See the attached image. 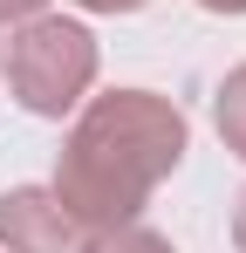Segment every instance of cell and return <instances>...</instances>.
<instances>
[{"label":"cell","mask_w":246,"mask_h":253,"mask_svg":"<svg viewBox=\"0 0 246 253\" xmlns=\"http://www.w3.org/2000/svg\"><path fill=\"white\" fill-rule=\"evenodd\" d=\"M192 151L185 110L158 89H110V96H82L76 124L55 151V199L76 212L89 233L123 226L151 206L171 171Z\"/></svg>","instance_id":"obj_1"},{"label":"cell","mask_w":246,"mask_h":253,"mask_svg":"<svg viewBox=\"0 0 246 253\" xmlns=\"http://www.w3.org/2000/svg\"><path fill=\"white\" fill-rule=\"evenodd\" d=\"M96 69H103L96 35L82 21H62V14L21 21V35L0 55V76H7L14 103L28 117H69V110H82V96L96 89Z\"/></svg>","instance_id":"obj_2"},{"label":"cell","mask_w":246,"mask_h":253,"mask_svg":"<svg viewBox=\"0 0 246 253\" xmlns=\"http://www.w3.org/2000/svg\"><path fill=\"white\" fill-rule=\"evenodd\" d=\"M89 226L55 199V185H14L0 192V247L7 253H89Z\"/></svg>","instance_id":"obj_3"},{"label":"cell","mask_w":246,"mask_h":253,"mask_svg":"<svg viewBox=\"0 0 246 253\" xmlns=\"http://www.w3.org/2000/svg\"><path fill=\"white\" fill-rule=\"evenodd\" d=\"M212 124H219V137H226V151L246 158V62L226 69V83H219V96H212Z\"/></svg>","instance_id":"obj_4"},{"label":"cell","mask_w":246,"mask_h":253,"mask_svg":"<svg viewBox=\"0 0 246 253\" xmlns=\"http://www.w3.org/2000/svg\"><path fill=\"white\" fill-rule=\"evenodd\" d=\"M89 253H178L164 233H151L144 219H123V226H103L96 240H89Z\"/></svg>","instance_id":"obj_5"},{"label":"cell","mask_w":246,"mask_h":253,"mask_svg":"<svg viewBox=\"0 0 246 253\" xmlns=\"http://www.w3.org/2000/svg\"><path fill=\"white\" fill-rule=\"evenodd\" d=\"M35 14H48V0H0V28H7V21L21 28V21H35Z\"/></svg>","instance_id":"obj_6"},{"label":"cell","mask_w":246,"mask_h":253,"mask_svg":"<svg viewBox=\"0 0 246 253\" xmlns=\"http://www.w3.org/2000/svg\"><path fill=\"white\" fill-rule=\"evenodd\" d=\"M76 7H89V14H137V7H151V0H76Z\"/></svg>","instance_id":"obj_7"},{"label":"cell","mask_w":246,"mask_h":253,"mask_svg":"<svg viewBox=\"0 0 246 253\" xmlns=\"http://www.w3.org/2000/svg\"><path fill=\"white\" fill-rule=\"evenodd\" d=\"M233 247L246 253V192H240V199H233Z\"/></svg>","instance_id":"obj_8"},{"label":"cell","mask_w":246,"mask_h":253,"mask_svg":"<svg viewBox=\"0 0 246 253\" xmlns=\"http://www.w3.org/2000/svg\"><path fill=\"white\" fill-rule=\"evenodd\" d=\"M205 14H246V0H199Z\"/></svg>","instance_id":"obj_9"},{"label":"cell","mask_w":246,"mask_h":253,"mask_svg":"<svg viewBox=\"0 0 246 253\" xmlns=\"http://www.w3.org/2000/svg\"><path fill=\"white\" fill-rule=\"evenodd\" d=\"M0 55H7V48H0Z\"/></svg>","instance_id":"obj_10"}]
</instances>
